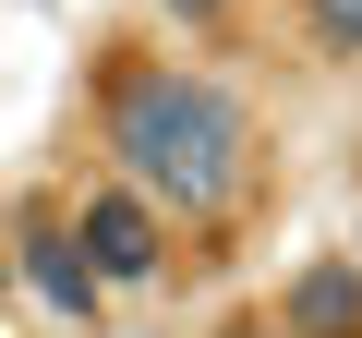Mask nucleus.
I'll return each mask as SVG.
<instances>
[{"instance_id":"f03ea898","label":"nucleus","mask_w":362,"mask_h":338,"mask_svg":"<svg viewBox=\"0 0 362 338\" xmlns=\"http://www.w3.org/2000/svg\"><path fill=\"white\" fill-rule=\"evenodd\" d=\"M73 254H85L97 278H157V206H145V194H85Z\"/></svg>"},{"instance_id":"423d86ee","label":"nucleus","mask_w":362,"mask_h":338,"mask_svg":"<svg viewBox=\"0 0 362 338\" xmlns=\"http://www.w3.org/2000/svg\"><path fill=\"white\" fill-rule=\"evenodd\" d=\"M169 13H181V25H218V13H230V0H169Z\"/></svg>"},{"instance_id":"39448f33","label":"nucleus","mask_w":362,"mask_h":338,"mask_svg":"<svg viewBox=\"0 0 362 338\" xmlns=\"http://www.w3.org/2000/svg\"><path fill=\"white\" fill-rule=\"evenodd\" d=\"M302 13H314L326 49H362V0H302Z\"/></svg>"},{"instance_id":"7ed1b4c3","label":"nucleus","mask_w":362,"mask_h":338,"mask_svg":"<svg viewBox=\"0 0 362 338\" xmlns=\"http://www.w3.org/2000/svg\"><path fill=\"white\" fill-rule=\"evenodd\" d=\"M13 254H25V278H37V302H49V314H97V266L73 254V230H61L49 206L13 230Z\"/></svg>"},{"instance_id":"f257e3e1","label":"nucleus","mask_w":362,"mask_h":338,"mask_svg":"<svg viewBox=\"0 0 362 338\" xmlns=\"http://www.w3.org/2000/svg\"><path fill=\"white\" fill-rule=\"evenodd\" d=\"M109 145L133 169V194L181 206V218H230L242 182H254V109L206 73H121L109 85Z\"/></svg>"},{"instance_id":"20e7f679","label":"nucleus","mask_w":362,"mask_h":338,"mask_svg":"<svg viewBox=\"0 0 362 338\" xmlns=\"http://www.w3.org/2000/svg\"><path fill=\"white\" fill-rule=\"evenodd\" d=\"M290 326H302V338H350V326H362V266H302Z\"/></svg>"}]
</instances>
